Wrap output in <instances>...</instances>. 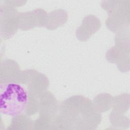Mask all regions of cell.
Listing matches in <instances>:
<instances>
[{
  "mask_svg": "<svg viewBox=\"0 0 130 130\" xmlns=\"http://www.w3.org/2000/svg\"><path fill=\"white\" fill-rule=\"evenodd\" d=\"M28 102V94L24 87L19 83L10 82L0 86V112L15 116L22 113Z\"/></svg>",
  "mask_w": 130,
  "mask_h": 130,
  "instance_id": "6da1fadb",
  "label": "cell"
}]
</instances>
